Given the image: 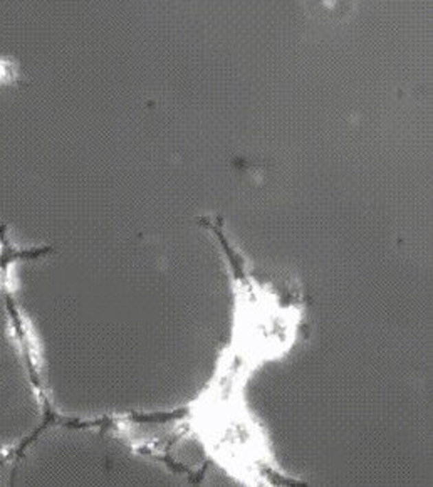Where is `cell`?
<instances>
[{
    "label": "cell",
    "mask_w": 433,
    "mask_h": 487,
    "mask_svg": "<svg viewBox=\"0 0 433 487\" xmlns=\"http://www.w3.org/2000/svg\"><path fill=\"white\" fill-rule=\"evenodd\" d=\"M19 69L14 61L0 58V83L2 85H12L17 81Z\"/></svg>",
    "instance_id": "obj_1"
}]
</instances>
